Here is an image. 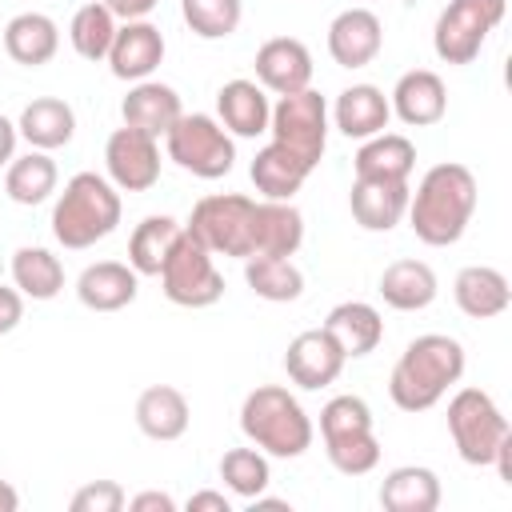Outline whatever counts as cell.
<instances>
[{"instance_id":"cell-1","label":"cell","mask_w":512,"mask_h":512,"mask_svg":"<svg viewBox=\"0 0 512 512\" xmlns=\"http://www.w3.org/2000/svg\"><path fill=\"white\" fill-rule=\"evenodd\" d=\"M476 212V176L472 168L444 160L432 164L416 192L408 196V224L416 232V240H424L428 248H448L468 232V220Z\"/></svg>"},{"instance_id":"cell-2","label":"cell","mask_w":512,"mask_h":512,"mask_svg":"<svg viewBox=\"0 0 512 512\" xmlns=\"http://www.w3.org/2000/svg\"><path fill=\"white\" fill-rule=\"evenodd\" d=\"M464 344L444 332H424L408 340L400 360L392 364L388 376V396L400 412H428L436 408L452 384L464 376Z\"/></svg>"},{"instance_id":"cell-3","label":"cell","mask_w":512,"mask_h":512,"mask_svg":"<svg viewBox=\"0 0 512 512\" xmlns=\"http://www.w3.org/2000/svg\"><path fill=\"white\" fill-rule=\"evenodd\" d=\"M120 188L100 176V172H76L64 192L56 196V208H52V236L56 244L80 252V248H92L96 240L112 236L116 224H120Z\"/></svg>"},{"instance_id":"cell-4","label":"cell","mask_w":512,"mask_h":512,"mask_svg":"<svg viewBox=\"0 0 512 512\" xmlns=\"http://www.w3.org/2000/svg\"><path fill=\"white\" fill-rule=\"evenodd\" d=\"M240 432L276 460H296L312 448V416L304 412V404L280 388V384H260L244 396L240 404Z\"/></svg>"},{"instance_id":"cell-5","label":"cell","mask_w":512,"mask_h":512,"mask_svg":"<svg viewBox=\"0 0 512 512\" xmlns=\"http://www.w3.org/2000/svg\"><path fill=\"white\" fill-rule=\"evenodd\" d=\"M320 436L328 464L344 476H368L380 464V440L372 428V408L360 396H332L320 408Z\"/></svg>"},{"instance_id":"cell-6","label":"cell","mask_w":512,"mask_h":512,"mask_svg":"<svg viewBox=\"0 0 512 512\" xmlns=\"http://www.w3.org/2000/svg\"><path fill=\"white\" fill-rule=\"evenodd\" d=\"M168 160L200 180H220L236 164V140L232 132L208 116V112H180V120L164 132Z\"/></svg>"},{"instance_id":"cell-7","label":"cell","mask_w":512,"mask_h":512,"mask_svg":"<svg viewBox=\"0 0 512 512\" xmlns=\"http://www.w3.org/2000/svg\"><path fill=\"white\" fill-rule=\"evenodd\" d=\"M448 436L464 464L488 468L500 452V444L512 436L508 416L484 388H460L448 400Z\"/></svg>"},{"instance_id":"cell-8","label":"cell","mask_w":512,"mask_h":512,"mask_svg":"<svg viewBox=\"0 0 512 512\" xmlns=\"http://www.w3.org/2000/svg\"><path fill=\"white\" fill-rule=\"evenodd\" d=\"M252 212H256V200L240 192H216L192 204L184 232L196 236L212 256L248 260L252 256Z\"/></svg>"},{"instance_id":"cell-9","label":"cell","mask_w":512,"mask_h":512,"mask_svg":"<svg viewBox=\"0 0 512 512\" xmlns=\"http://www.w3.org/2000/svg\"><path fill=\"white\" fill-rule=\"evenodd\" d=\"M268 132L280 148H288L296 160L316 168L324 148H328V100L316 88H300V92L280 96L272 104Z\"/></svg>"},{"instance_id":"cell-10","label":"cell","mask_w":512,"mask_h":512,"mask_svg":"<svg viewBox=\"0 0 512 512\" xmlns=\"http://www.w3.org/2000/svg\"><path fill=\"white\" fill-rule=\"evenodd\" d=\"M504 0H448V8L436 16L432 48L444 64H472L488 36L504 20Z\"/></svg>"},{"instance_id":"cell-11","label":"cell","mask_w":512,"mask_h":512,"mask_svg":"<svg viewBox=\"0 0 512 512\" xmlns=\"http://www.w3.org/2000/svg\"><path fill=\"white\" fill-rule=\"evenodd\" d=\"M160 288L176 308H212L224 296V276H220L212 252L196 236L180 232L176 248L168 252V260L160 268Z\"/></svg>"},{"instance_id":"cell-12","label":"cell","mask_w":512,"mask_h":512,"mask_svg":"<svg viewBox=\"0 0 512 512\" xmlns=\"http://www.w3.org/2000/svg\"><path fill=\"white\" fill-rule=\"evenodd\" d=\"M104 168L120 192H148L160 180V140L124 124L104 144Z\"/></svg>"},{"instance_id":"cell-13","label":"cell","mask_w":512,"mask_h":512,"mask_svg":"<svg viewBox=\"0 0 512 512\" xmlns=\"http://www.w3.org/2000/svg\"><path fill=\"white\" fill-rule=\"evenodd\" d=\"M284 372L296 388L304 392H320L328 384L340 380L344 372V352L336 348V340L324 328H308L300 336H292L288 352H284Z\"/></svg>"},{"instance_id":"cell-14","label":"cell","mask_w":512,"mask_h":512,"mask_svg":"<svg viewBox=\"0 0 512 512\" xmlns=\"http://www.w3.org/2000/svg\"><path fill=\"white\" fill-rule=\"evenodd\" d=\"M256 84L264 92H276V96H288V92H300L312 84V52L304 40L296 36H272L256 48Z\"/></svg>"},{"instance_id":"cell-15","label":"cell","mask_w":512,"mask_h":512,"mask_svg":"<svg viewBox=\"0 0 512 512\" xmlns=\"http://www.w3.org/2000/svg\"><path fill=\"white\" fill-rule=\"evenodd\" d=\"M104 60H108L116 80H128V84L148 80L164 60V32L148 20H124L116 28L112 48H108Z\"/></svg>"},{"instance_id":"cell-16","label":"cell","mask_w":512,"mask_h":512,"mask_svg":"<svg viewBox=\"0 0 512 512\" xmlns=\"http://www.w3.org/2000/svg\"><path fill=\"white\" fill-rule=\"evenodd\" d=\"M384 48V24L372 8H344L328 24V56L340 68H364Z\"/></svg>"},{"instance_id":"cell-17","label":"cell","mask_w":512,"mask_h":512,"mask_svg":"<svg viewBox=\"0 0 512 512\" xmlns=\"http://www.w3.org/2000/svg\"><path fill=\"white\" fill-rule=\"evenodd\" d=\"M392 116L408 128H428V124H440L444 112H448V88L444 80L432 72V68H412L396 80L392 96Z\"/></svg>"},{"instance_id":"cell-18","label":"cell","mask_w":512,"mask_h":512,"mask_svg":"<svg viewBox=\"0 0 512 512\" xmlns=\"http://www.w3.org/2000/svg\"><path fill=\"white\" fill-rule=\"evenodd\" d=\"M408 180H356L348 208L364 232H392L408 212Z\"/></svg>"},{"instance_id":"cell-19","label":"cell","mask_w":512,"mask_h":512,"mask_svg":"<svg viewBox=\"0 0 512 512\" xmlns=\"http://www.w3.org/2000/svg\"><path fill=\"white\" fill-rule=\"evenodd\" d=\"M320 328L336 340V348L344 352V360H360V356L376 352L380 340H384V316L368 300H344V304H336L324 316Z\"/></svg>"},{"instance_id":"cell-20","label":"cell","mask_w":512,"mask_h":512,"mask_svg":"<svg viewBox=\"0 0 512 512\" xmlns=\"http://www.w3.org/2000/svg\"><path fill=\"white\" fill-rule=\"evenodd\" d=\"M136 292H140V276L132 264L120 260H96L76 280V296L92 312H120L136 300Z\"/></svg>"},{"instance_id":"cell-21","label":"cell","mask_w":512,"mask_h":512,"mask_svg":"<svg viewBox=\"0 0 512 512\" xmlns=\"http://www.w3.org/2000/svg\"><path fill=\"white\" fill-rule=\"evenodd\" d=\"M304 244V216L292 200H260L252 212V256H296Z\"/></svg>"},{"instance_id":"cell-22","label":"cell","mask_w":512,"mask_h":512,"mask_svg":"<svg viewBox=\"0 0 512 512\" xmlns=\"http://www.w3.org/2000/svg\"><path fill=\"white\" fill-rule=\"evenodd\" d=\"M452 296H456V308L472 320H492L500 312H508L512 304V288H508V276L492 264H468L456 272L452 280Z\"/></svg>"},{"instance_id":"cell-23","label":"cell","mask_w":512,"mask_h":512,"mask_svg":"<svg viewBox=\"0 0 512 512\" xmlns=\"http://www.w3.org/2000/svg\"><path fill=\"white\" fill-rule=\"evenodd\" d=\"M192 424V408H188V396L172 384H148L140 396H136V428L148 436V440H180Z\"/></svg>"},{"instance_id":"cell-24","label":"cell","mask_w":512,"mask_h":512,"mask_svg":"<svg viewBox=\"0 0 512 512\" xmlns=\"http://www.w3.org/2000/svg\"><path fill=\"white\" fill-rule=\"evenodd\" d=\"M180 96L172 84H160V80H136L128 88V96L120 100V116L128 128H140L148 136H164L176 120H180Z\"/></svg>"},{"instance_id":"cell-25","label":"cell","mask_w":512,"mask_h":512,"mask_svg":"<svg viewBox=\"0 0 512 512\" xmlns=\"http://www.w3.org/2000/svg\"><path fill=\"white\" fill-rule=\"evenodd\" d=\"M268 116H272V104H268V92L256 80H228V84H220V92H216V120L232 136L252 140L260 132H268Z\"/></svg>"},{"instance_id":"cell-26","label":"cell","mask_w":512,"mask_h":512,"mask_svg":"<svg viewBox=\"0 0 512 512\" xmlns=\"http://www.w3.org/2000/svg\"><path fill=\"white\" fill-rule=\"evenodd\" d=\"M332 120L348 140H368L388 128L392 104L376 84H348L332 104Z\"/></svg>"},{"instance_id":"cell-27","label":"cell","mask_w":512,"mask_h":512,"mask_svg":"<svg viewBox=\"0 0 512 512\" xmlns=\"http://www.w3.org/2000/svg\"><path fill=\"white\" fill-rule=\"evenodd\" d=\"M4 52L24 68L48 64L60 52V24L48 12H16L4 24Z\"/></svg>"},{"instance_id":"cell-28","label":"cell","mask_w":512,"mask_h":512,"mask_svg":"<svg viewBox=\"0 0 512 512\" xmlns=\"http://www.w3.org/2000/svg\"><path fill=\"white\" fill-rule=\"evenodd\" d=\"M412 168H416V144L400 132L368 136L352 160L356 180H408Z\"/></svg>"},{"instance_id":"cell-29","label":"cell","mask_w":512,"mask_h":512,"mask_svg":"<svg viewBox=\"0 0 512 512\" xmlns=\"http://www.w3.org/2000/svg\"><path fill=\"white\" fill-rule=\"evenodd\" d=\"M16 132L40 148V152H52V148H64L72 136H76V112L68 100L60 96H36L32 104H24L20 120H16Z\"/></svg>"},{"instance_id":"cell-30","label":"cell","mask_w":512,"mask_h":512,"mask_svg":"<svg viewBox=\"0 0 512 512\" xmlns=\"http://www.w3.org/2000/svg\"><path fill=\"white\" fill-rule=\"evenodd\" d=\"M440 284L424 260H392L380 272V300L396 312H424L436 300Z\"/></svg>"},{"instance_id":"cell-31","label":"cell","mask_w":512,"mask_h":512,"mask_svg":"<svg viewBox=\"0 0 512 512\" xmlns=\"http://www.w3.org/2000/svg\"><path fill=\"white\" fill-rule=\"evenodd\" d=\"M380 504L388 512H436L440 476L424 464H400L380 480Z\"/></svg>"},{"instance_id":"cell-32","label":"cell","mask_w":512,"mask_h":512,"mask_svg":"<svg viewBox=\"0 0 512 512\" xmlns=\"http://www.w3.org/2000/svg\"><path fill=\"white\" fill-rule=\"evenodd\" d=\"M248 176H252V184H256V192H260L264 200H292V196L304 188V180L312 176V168L272 140V144H264V148L252 156Z\"/></svg>"},{"instance_id":"cell-33","label":"cell","mask_w":512,"mask_h":512,"mask_svg":"<svg viewBox=\"0 0 512 512\" xmlns=\"http://www.w3.org/2000/svg\"><path fill=\"white\" fill-rule=\"evenodd\" d=\"M180 232H184V224L164 216V212L144 216L128 236V264L136 268V276H160V268H164L168 252L176 248Z\"/></svg>"},{"instance_id":"cell-34","label":"cell","mask_w":512,"mask_h":512,"mask_svg":"<svg viewBox=\"0 0 512 512\" xmlns=\"http://www.w3.org/2000/svg\"><path fill=\"white\" fill-rule=\"evenodd\" d=\"M56 180H60L56 160L40 148H32L24 156H12L8 168H4V192H8L12 204H24V208L44 204L56 192Z\"/></svg>"},{"instance_id":"cell-35","label":"cell","mask_w":512,"mask_h":512,"mask_svg":"<svg viewBox=\"0 0 512 512\" xmlns=\"http://www.w3.org/2000/svg\"><path fill=\"white\" fill-rule=\"evenodd\" d=\"M12 284L28 300H52L64 292V264L40 244H20L12 252Z\"/></svg>"},{"instance_id":"cell-36","label":"cell","mask_w":512,"mask_h":512,"mask_svg":"<svg viewBox=\"0 0 512 512\" xmlns=\"http://www.w3.org/2000/svg\"><path fill=\"white\" fill-rule=\"evenodd\" d=\"M244 280L268 304H288V300H300L304 292V272L292 264V256H248Z\"/></svg>"},{"instance_id":"cell-37","label":"cell","mask_w":512,"mask_h":512,"mask_svg":"<svg viewBox=\"0 0 512 512\" xmlns=\"http://www.w3.org/2000/svg\"><path fill=\"white\" fill-rule=\"evenodd\" d=\"M116 16L100 4V0H92V4H84V8H76V16H72V24H68V40H72V48H76V56H84V60H104L108 56V48H112V36H116Z\"/></svg>"},{"instance_id":"cell-38","label":"cell","mask_w":512,"mask_h":512,"mask_svg":"<svg viewBox=\"0 0 512 512\" xmlns=\"http://www.w3.org/2000/svg\"><path fill=\"white\" fill-rule=\"evenodd\" d=\"M220 480L232 496L240 500H256L268 480H272V468H268V456L260 448H228L220 456Z\"/></svg>"},{"instance_id":"cell-39","label":"cell","mask_w":512,"mask_h":512,"mask_svg":"<svg viewBox=\"0 0 512 512\" xmlns=\"http://www.w3.org/2000/svg\"><path fill=\"white\" fill-rule=\"evenodd\" d=\"M180 16L200 40H224L240 28L244 0H180Z\"/></svg>"},{"instance_id":"cell-40","label":"cell","mask_w":512,"mask_h":512,"mask_svg":"<svg viewBox=\"0 0 512 512\" xmlns=\"http://www.w3.org/2000/svg\"><path fill=\"white\" fill-rule=\"evenodd\" d=\"M124 504H128V496L116 480H92V484L76 488L68 500L72 512H120Z\"/></svg>"},{"instance_id":"cell-41","label":"cell","mask_w":512,"mask_h":512,"mask_svg":"<svg viewBox=\"0 0 512 512\" xmlns=\"http://www.w3.org/2000/svg\"><path fill=\"white\" fill-rule=\"evenodd\" d=\"M24 320V296H20V288L12 284H0V336H8L16 324Z\"/></svg>"},{"instance_id":"cell-42","label":"cell","mask_w":512,"mask_h":512,"mask_svg":"<svg viewBox=\"0 0 512 512\" xmlns=\"http://www.w3.org/2000/svg\"><path fill=\"white\" fill-rule=\"evenodd\" d=\"M128 508H132V512H176V500H172L168 492L148 488V492H136V496L128 500Z\"/></svg>"},{"instance_id":"cell-43","label":"cell","mask_w":512,"mask_h":512,"mask_svg":"<svg viewBox=\"0 0 512 512\" xmlns=\"http://www.w3.org/2000/svg\"><path fill=\"white\" fill-rule=\"evenodd\" d=\"M116 20H144L160 0H100Z\"/></svg>"},{"instance_id":"cell-44","label":"cell","mask_w":512,"mask_h":512,"mask_svg":"<svg viewBox=\"0 0 512 512\" xmlns=\"http://www.w3.org/2000/svg\"><path fill=\"white\" fill-rule=\"evenodd\" d=\"M188 512H232V500L224 492L204 488V492H192L188 496Z\"/></svg>"},{"instance_id":"cell-45","label":"cell","mask_w":512,"mask_h":512,"mask_svg":"<svg viewBox=\"0 0 512 512\" xmlns=\"http://www.w3.org/2000/svg\"><path fill=\"white\" fill-rule=\"evenodd\" d=\"M16 136H20V132H16V124L0 112V168H8V160L16 156Z\"/></svg>"},{"instance_id":"cell-46","label":"cell","mask_w":512,"mask_h":512,"mask_svg":"<svg viewBox=\"0 0 512 512\" xmlns=\"http://www.w3.org/2000/svg\"><path fill=\"white\" fill-rule=\"evenodd\" d=\"M16 508H20V492L8 480H0V512H16Z\"/></svg>"}]
</instances>
